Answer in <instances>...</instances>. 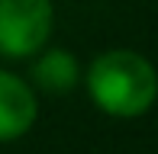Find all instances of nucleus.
<instances>
[{"instance_id":"obj_1","label":"nucleus","mask_w":158,"mask_h":154,"mask_svg":"<svg viewBox=\"0 0 158 154\" xmlns=\"http://www.w3.org/2000/svg\"><path fill=\"white\" fill-rule=\"evenodd\" d=\"M87 90L106 116L135 119L158 100V74L145 55L113 48L94 58L87 71Z\"/></svg>"},{"instance_id":"obj_2","label":"nucleus","mask_w":158,"mask_h":154,"mask_svg":"<svg viewBox=\"0 0 158 154\" xmlns=\"http://www.w3.org/2000/svg\"><path fill=\"white\" fill-rule=\"evenodd\" d=\"M52 0H0V55L29 58L52 36Z\"/></svg>"},{"instance_id":"obj_3","label":"nucleus","mask_w":158,"mask_h":154,"mask_svg":"<svg viewBox=\"0 0 158 154\" xmlns=\"http://www.w3.org/2000/svg\"><path fill=\"white\" fill-rule=\"evenodd\" d=\"M35 122V93L16 74L0 71V141L26 135Z\"/></svg>"},{"instance_id":"obj_4","label":"nucleus","mask_w":158,"mask_h":154,"mask_svg":"<svg viewBox=\"0 0 158 154\" xmlns=\"http://www.w3.org/2000/svg\"><path fill=\"white\" fill-rule=\"evenodd\" d=\"M77 77H81L77 58L64 48H52L32 64V83L45 93H68L74 90Z\"/></svg>"}]
</instances>
